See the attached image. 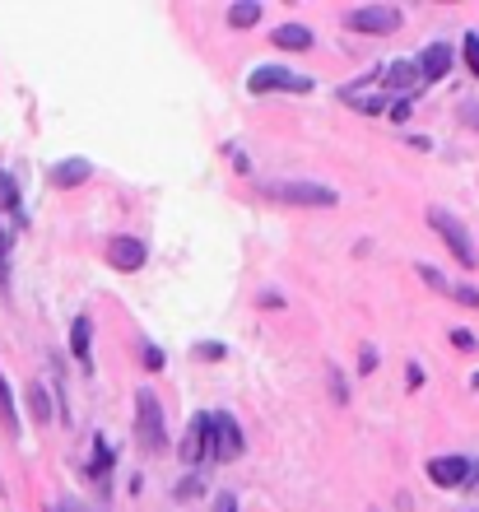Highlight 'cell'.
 I'll return each instance as SVG.
<instances>
[{
	"label": "cell",
	"mask_w": 479,
	"mask_h": 512,
	"mask_svg": "<svg viewBox=\"0 0 479 512\" xmlns=\"http://www.w3.org/2000/svg\"><path fill=\"white\" fill-rule=\"evenodd\" d=\"M270 201H284V205H312V210H331L335 205V191L321 187V182H270L266 187Z\"/></svg>",
	"instance_id": "obj_5"
},
{
	"label": "cell",
	"mask_w": 479,
	"mask_h": 512,
	"mask_svg": "<svg viewBox=\"0 0 479 512\" xmlns=\"http://www.w3.org/2000/svg\"><path fill=\"white\" fill-rule=\"evenodd\" d=\"M345 28H354V33H396L400 10L396 5H363V10L345 14Z\"/></svg>",
	"instance_id": "obj_6"
},
{
	"label": "cell",
	"mask_w": 479,
	"mask_h": 512,
	"mask_svg": "<svg viewBox=\"0 0 479 512\" xmlns=\"http://www.w3.org/2000/svg\"><path fill=\"white\" fill-rule=\"evenodd\" d=\"M135 438H140V447H145L149 457L168 452V424H163V405L154 391L135 396Z\"/></svg>",
	"instance_id": "obj_1"
},
{
	"label": "cell",
	"mask_w": 479,
	"mask_h": 512,
	"mask_svg": "<svg viewBox=\"0 0 479 512\" xmlns=\"http://www.w3.org/2000/svg\"><path fill=\"white\" fill-rule=\"evenodd\" d=\"M196 359H214V364H219V359H224V345H210V340H205V345H196Z\"/></svg>",
	"instance_id": "obj_27"
},
{
	"label": "cell",
	"mask_w": 479,
	"mask_h": 512,
	"mask_svg": "<svg viewBox=\"0 0 479 512\" xmlns=\"http://www.w3.org/2000/svg\"><path fill=\"white\" fill-rule=\"evenodd\" d=\"M410 98H396V103H391V108H386V117H391V122H410Z\"/></svg>",
	"instance_id": "obj_24"
},
{
	"label": "cell",
	"mask_w": 479,
	"mask_h": 512,
	"mask_svg": "<svg viewBox=\"0 0 479 512\" xmlns=\"http://www.w3.org/2000/svg\"><path fill=\"white\" fill-rule=\"evenodd\" d=\"M452 345H456V350H475L479 336H475V331H466V326H456V331H452Z\"/></svg>",
	"instance_id": "obj_23"
},
{
	"label": "cell",
	"mask_w": 479,
	"mask_h": 512,
	"mask_svg": "<svg viewBox=\"0 0 479 512\" xmlns=\"http://www.w3.org/2000/svg\"><path fill=\"white\" fill-rule=\"evenodd\" d=\"M145 256H149V252H145V243H140V238H126V233L107 243V261H112L117 270H126V275L145 266Z\"/></svg>",
	"instance_id": "obj_8"
},
{
	"label": "cell",
	"mask_w": 479,
	"mask_h": 512,
	"mask_svg": "<svg viewBox=\"0 0 479 512\" xmlns=\"http://www.w3.org/2000/svg\"><path fill=\"white\" fill-rule=\"evenodd\" d=\"M247 89L252 94H312V75H298L284 66H256L247 75Z\"/></svg>",
	"instance_id": "obj_3"
},
{
	"label": "cell",
	"mask_w": 479,
	"mask_h": 512,
	"mask_svg": "<svg viewBox=\"0 0 479 512\" xmlns=\"http://www.w3.org/2000/svg\"><path fill=\"white\" fill-rule=\"evenodd\" d=\"M177 494H182V499H196V494H200V480H196V475H191V480H182V485H177Z\"/></svg>",
	"instance_id": "obj_32"
},
{
	"label": "cell",
	"mask_w": 479,
	"mask_h": 512,
	"mask_svg": "<svg viewBox=\"0 0 479 512\" xmlns=\"http://www.w3.org/2000/svg\"><path fill=\"white\" fill-rule=\"evenodd\" d=\"M354 103H359V112H368V117L386 112V98H354Z\"/></svg>",
	"instance_id": "obj_26"
},
{
	"label": "cell",
	"mask_w": 479,
	"mask_h": 512,
	"mask_svg": "<svg viewBox=\"0 0 479 512\" xmlns=\"http://www.w3.org/2000/svg\"><path fill=\"white\" fill-rule=\"evenodd\" d=\"M5 256H10V233L0 229V261H5Z\"/></svg>",
	"instance_id": "obj_34"
},
{
	"label": "cell",
	"mask_w": 479,
	"mask_h": 512,
	"mask_svg": "<svg viewBox=\"0 0 479 512\" xmlns=\"http://www.w3.org/2000/svg\"><path fill=\"white\" fill-rule=\"evenodd\" d=\"M0 284H5V261H0Z\"/></svg>",
	"instance_id": "obj_36"
},
{
	"label": "cell",
	"mask_w": 479,
	"mask_h": 512,
	"mask_svg": "<svg viewBox=\"0 0 479 512\" xmlns=\"http://www.w3.org/2000/svg\"><path fill=\"white\" fill-rule=\"evenodd\" d=\"M89 471H94V480H103L107 485V471H112V447H107L103 438L94 443V466H89Z\"/></svg>",
	"instance_id": "obj_18"
},
{
	"label": "cell",
	"mask_w": 479,
	"mask_h": 512,
	"mask_svg": "<svg viewBox=\"0 0 479 512\" xmlns=\"http://www.w3.org/2000/svg\"><path fill=\"white\" fill-rule=\"evenodd\" d=\"M419 280H424L428 289H438V294H452V284H447V275H442V270H433V266H424V261H419Z\"/></svg>",
	"instance_id": "obj_20"
},
{
	"label": "cell",
	"mask_w": 479,
	"mask_h": 512,
	"mask_svg": "<svg viewBox=\"0 0 479 512\" xmlns=\"http://www.w3.org/2000/svg\"><path fill=\"white\" fill-rule=\"evenodd\" d=\"M0 210H19V187L5 168H0Z\"/></svg>",
	"instance_id": "obj_19"
},
{
	"label": "cell",
	"mask_w": 479,
	"mask_h": 512,
	"mask_svg": "<svg viewBox=\"0 0 479 512\" xmlns=\"http://www.w3.org/2000/svg\"><path fill=\"white\" fill-rule=\"evenodd\" d=\"M452 298L461 303V308H479V289H475V284H461V289H452Z\"/></svg>",
	"instance_id": "obj_22"
},
{
	"label": "cell",
	"mask_w": 479,
	"mask_h": 512,
	"mask_svg": "<svg viewBox=\"0 0 479 512\" xmlns=\"http://www.w3.org/2000/svg\"><path fill=\"white\" fill-rule=\"evenodd\" d=\"M47 512H89V508H84V503H75V499H66V503H52Z\"/></svg>",
	"instance_id": "obj_33"
},
{
	"label": "cell",
	"mask_w": 479,
	"mask_h": 512,
	"mask_svg": "<svg viewBox=\"0 0 479 512\" xmlns=\"http://www.w3.org/2000/svg\"><path fill=\"white\" fill-rule=\"evenodd\" d=\"M359 368H363V373H373V368H377V350H373V345H363V350H359Z\"/></svg>",
	"instance_id": "obj_29"
},
{
	"label": "cell",
	"mask_w": 479,
	"mask_h": 512,
	"mask_svg": "<svg viewBox=\"0 0 479 512\" xmlns=\"http://www.w3.org/2000/svg\"><path fill=\"white\" fill-rule=\"evenodd\" d=\"M242 429L238 419L228 415V410H214V415H205V457L214 461H238L242 457Z\"/></svg>",
	"instance_id": "obj_2"
},
{
	"label": "cell",
	"mask_w": 479,
	"mask_h": 512,
	"mask_svg": "<svg viewBox=\"0 0 479 512\" xmlns=\"http://www.w3.org/2000/svg\"><path fill=\"white\" fill-rule=\"evenodd\" d=\"M0 419H5L10 433H19V415H14V396H10V387H5V373H0Z\"/></svg>",
	"instance_id": "obj_17"
},
{
	"label": "cell",
	"mask_w": 479,
	"mask_h": 512,
	"mask_svg": "<svg viewBox=\"0 0 479 512\" xmlns=\"http://www.w3.org/2000/svg\"><path fill=\"white\" fill-rule=\"evenodd\" d=\"M214 512H238V499L233 494H214Z\"/></svg>",
	"instance_id": "obj_30"
},
{
	"label": "cell",
	"mask_w": 479,
	"mask_h": 512,
	"mask_svg": "<svg viewBox=\"0 0 479 512\" xmlns=\"http://www.w3.org/2000/svg\"><path fill=\"white\" fill-rule=\"evenodd\" d=\"M466 489H479V466H470V475H466Z\"/></svg>",
	"instance_id": "obj_35"
},
{
	"label": "cell",
	"mask_w": 479,
	"mask_h": 512,
	"mask_svg": "<svg viewBox=\"0 0 479 512\" xmlns=\"http://www.w3.org/2000/svg\"><path fill=\"white\" fill-rule=\"evenodd\" d=\"M382 84H386V89H396L400 98H410L414 89L424 84V75H419V66H414V61H391V66H386V75H382Z\"/></svg>",
	"instance_id": "obj_10"
},
{
	"label": "cell",
	"mask_w": 479,
	"mask_h": 512,
	"mask_svg": "<svg viewBox=\"0 0 479 512\" xmlns=\"http://www.w3.org/2000/svg\"><path fill=\"white\" fill-rule=\"evenodd\" d=\"M326 378H331V396L345 405V382H340V368H326Z\"/></svg>",
	"instance_id": "obj_28"
},
{
	"label": "cell",
	"mask_w": 479,
	"mask_h": 512,
	"mask_svg": "<svg viewBox=\"0 0 479 512\" xmlns=\"http://www.w3.org/2000/svg\"><path fill=\"white\" fill-rule=\"evenodd\" d=\"M428 229L433 233H442V243L452 247V256H456V266H475V243H470V233H466V224L452 215V210H428Z\"/></svg>",
	"instance_id": "obj_4"
},
{
	"label": "cell",
	"mask_w": 479,
	"mask_h": 512,
	"mask_svg": "<svg viewBox=\"0 0 479 512\" xmlns=\"http://www.w3.org/2000/svg\"><path fill=\"white\" fill-rule=\"evenodd\" d=\"M228 24L233 28H256L261 24V5H256V0H238V5L228 10Z\"/></svg>",
	"instance_id": "obj_16"
},
{
	"label": "cell",
	"mask_w": 479,
	"mask_h": 512,
	"mask_svg": "<svg viewBox=\"0 0 479 512\" xmlns=\"http://www.w3.org/2000/svg\"><path fill=\"white\" fill-rule=\"evenodd\" d=\"M466 475H470L466 457H433L428 461V480L442 489H466Z\"/></svg>",
	"instance_id": "obj_7"
},
{
	"label": "cell",
	"mask_w": 479,
	"mask_h": 512,
	"mask_svg": "<svg viewBox=\"0 0 479 512\" xmlns=\"http://www.w3.org/2000/svg\"><path fill=\"white\" fill-rule=\"evenodd\" d=\"M270 42H275V47H284V52H307V47H312V28H303V24H280Z\"/></svg>",
	"instance_id": "obj_12"
},
{
	"label": "cell",
	"mask_w": 479,
	"mask_h": 512,
	"mask_svg": "<svg viewBox=\"0 0 479 512\" xmlns=\"http://www.w3.org/2000/svg\"><path fill=\"white\" fill-rule=\"evenodd\" d=\"M89 345H94V322H89V317H75V322H70V350H75V359H80L84 368H89Z\"/></svg>",
	"instance_id": "obj_13"
},
{
	"label": "cell",
	"mask_w": 479,
	"mask_h": 512,
	"mask_svg": "<svg viewBox=\"0 0 479 512\" xmlns=\"http://www.w3.org/2000/svg\"><path fill=\"white\" fill-rule=\"evenodd\" d=\"M452 61H456V52L447 47V42H428L424 56H419L414 66H419V75H424V80H442V75L452 70Z\"/></svg>",
	"instance_id": "obj_9"
},
{
	"label": "cell",
	"mask_w": 479,
	"mask_h": 512,
	"mask_svg": "<svg viewBox=\"0 0 479 512\" xmlns=\"http://www.w3.org/2000/svg\"><path fill=\"white\" fill-rule=\"evenodd\" d=\"M89 177H94V163L89 159H66V163H56L52 168V187L70 191V187H84Z\"/></svg>",
	"instance_id": "obj_11"
},
{
	"label": "cell",
	"mask_w": 479,
	"mask_h": 512,
	"mask_svg": "<svg viewBox=\"0 0 479 512\" xmlns=\"http://www.w3.org/2000/svg\"><path fill=\"white\" fill-rule=\"evenodd\" d=\"M461 122H466L470 131H479V108H475V103H466V108H461Z\"/></svg>",
	"instance_id": "obj_31"
},
{
	"label": "cell",
	"mask_w": 479,
	"mask_h": 512,
	"mask_svg": "<svg viewBox=\"0 0 479 512\" xmlns=\"http://www.w3.org/2000/svg\"><path fill=\"white\" fill-rule=\"evenodd\" d=\"M28 410H33V419H38V424H52V396H47V387H42V382H33V387H28Z\"/></svg>",
	"instance_id": "obj_15"
},
{
	"label": "cell",
	"mask_w": 479,
	"mask_h": 512,
	"mask_svg": "<svg viewBox=\"0 0 479 512\" xmlns=\"http://www.w3.org/2000/svg\"><path fill=\"white\" fill-rule=\"evenodd\" d=\"M140 354H145V368H149V373H159V368H163V350H159V345H145Z\"/></svg>",
	"instance_id": "obj_25"
},
{
	"label": "cell",
	"mask_w": 479,
	"mask_h": 512,
	"mask_svg": "<svg viewBox=\"0 0 479 512\" xmlns=\"http://www.w3.org/2000/svg\"><path fill=\"white\" fill-rule=\"evenodd\" d=\"M200 457H205V415H196V424H191L187 438H182V461H191V466H196Z\"/></svg>",
	"instance_id": "obj_14"
},
{
	"label": "cell",
	"mask_w": 479,
	"mask_h": 512,
	"mask_svg": "<svg viewBox=\"0 0 479 512\" xmlns=\"http://www.w3.org/2000/svg\"><path fill=\"white\" fill-rule=\"evenodd\" d=\"M461 52H466V66H470V75H475V80H479V33H475V28H470V33H466V42H461Z\"/></svg>",
	"instance_id": "obj_21"
}]
</instances>
